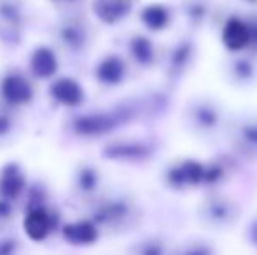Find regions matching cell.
I'll list each match as a JSON object with an SVG mask.
<instances>
[{
    "label": "cell",
    "instance_id": "obj_18",
    "mask_svg": "<svg viewBox=\"0 0 257 255\" xmlns=\"http://www.w3.org/2000/svg\"><path fill=\"white\" fill-rule=\"evenodd\" d=\"M182 255H212V250L206 245H193L184 250Z\"/></svg>",
    "mask_w": 257,
    "mask_h": 255
},
{
    "label": "cell",
    "instance_id": "obj_14",
    "mask_svg": "<svg viewBox=\"0 0 257 255\" xmlns=\"http://www.w3.org/2000/svg\"><path fill=\"white\" fill-rule=\"evenodd\" d=\"M23 189V177L16 170H7L0 180V194L7 197H16Z\"/></svg>",
    "mask_w": 257,
    "mask_h": 255
},
{
    "label": "cell",
    "instance_id": "obj_3",
    "mask_svg": "<svg viewBox=\"0 0 257 255\" xmlns=\"http://www.w3.org/2000/svg\"><path fill=\"white\" fill-rule=\"evenodd\" d=\"M2 95L6 96L7 102L21 105V103H27L32 100V88L27 79H23L21 75L13 74L4 79Z\"/></svg>",
    "mask_w": 257,
    "mask_h": 255
},
{
    "label": "cell",
    "instance_id": "obj_15",
    "mask_svg": "<svg viewBox=\"0 0 257 255\" xmlns=\"http://www.w3.org/2000/svg\"><path fill=\"white\" fill-rule=\"evenodd\" d=\"M132 53L135 56L137 62L147 65L153 62L154 58V49H153V44H151L149 39L146 37H135L132 41Z\"/></svg>",
    "mask_w": 257,
    "mask_h": 255
},
{
    "label": "cell",
    "instance_id": "obj_2",
    "mask_svg": "<svg viewBox=\"0 0 257 255\" xmlns=\"http://www.w3.org/2000/svg\"><path fill=\"white\" fill-rule=\"evenodd\" d=\"M168 178L173 185H198L206 182V168L196 161H186L170 170Z\"/></svg>",
    "mask_w": 257,
    "mask_h": 255
},
{
    "label": "cell",
    "instance_id": "obj_13",
    "mask_svg": "<svg viewBox=\"0 0 257 255\" xmlns=\"http://www.w3.org/2000/svg\"><path fill=\"white\" fill-rule=\"evenodd\" d=\"M65 236L74 243H91L96 239V229L89 222H77L65 227Z\"/></svg>",
    "mask_w": 257,
    "mask_h": 255
},
{
    "label": "cell",
    "instance_id": "obj_11",
    "mask_svg": "<svg viewBox=\"0 0 257 255\" xmlns=\"http://www.w3.org/2000/svg\"><path fill=\"white\" fill-rule=\"evenodd\" d=\"M107 156L115 159H139L147 156V147L142 143H115L107 149Z\"/></svg>",
    "mask_w": 257,
    "mask_h": 255
},
{
    "label": "cell",
    "instance_id": "obj_9",
    "mask_svg": "<svg viewBox=\"0 0 257 255\" xmlns=\"http://www.w3.org/2000/svg\"><path fill=\"white\" fill-rule=\"evenodd\" d=\"M51 220L44 210H34L25 218V229L32 239H42L49 232Z\"/></svg>",
    "mask_w": 257,
    "mask_h": 255
},
{
    "label": "cell",
    "instance_id": "obj_6",
    "mask_svg": "<svg viewBox=\"0 0 257 255\" xmlns=\"http://www.w3.org/2000/svg\"><path fill=\"white\" fill-rule=\"evenodd\" d=\"M51 95L58 100L60 103L68 107H75L82 102V88L72 79H60L53 84L51 88Z\"/></svg>",
    "mask_w": 257,
    "mask_h": 255
},
{
    "label": "cell",
    "instance_id": "obj_7",
    "mask_svg": "<svg viewBox=\"0 0 257 255\" xmlns=\"http://www.w3.org/2000/svg\"><path fill=\"white\" fill-rule=\"evenodd\" d=\"M124 63L117 56H107L96 68V77L103 84H119L124 79Z\"/></svg>",
    "mask_w": 257,
    "mask_h": 255
},
{
    "label": "cell",
    "instance_id": "obj_21",
    "mask_svg": "<svg viewBox=\"0 0 257 255\" xmlns=\"http://www.w3.org/2000/svg\"><path fill=\"white\" fill-rule=\"evenodd\" d=\"M248 136H250V138L254 140V142H257V128H255V129H252V131L248 133Z\"/></svg>",
    "mask_w": 257,
    "mask_h": 255
},
{
    "label": "cell",
    "instance_id": "obj_12",
    "mask_svg": "<svg viewBox=\"0 0 257 255\" xmlns=\"http://www.w3.org/2000/svg\"><path fill=\"white\" fill-rule=\"evenodd\" d=\"M142 21L146 23L147 28H151V30H163V28H166V25H168L170 14L163 6L154 4V6H149L144 9Z\"/></svg>",
    "mask_w": 257,
    "mask_h": 255
},
{
    "label": "cell",
    "instance_id": "obj_10",
    "mask_svg": "<svg viewBox=\"0 0 257 255\" xmlns=\"http://www.w3.org/2000/svg\"><path fill=\"white\" fill-rule=\"evenodd\" d=\"M206 217L213 224H229L236 217L234 206L226 199H212L206 206Z\"/></svg>",
    "mask_w": 257,
    "mask_h": 255
},
{
    "label": "cell",
    "instance_id": "obj_20",
    "mask_svg": "<svg viewBox=\"0 0 257 255\" xmlns=\"http://www.w3.org/2000/svg\"><path fill=\"white\" fill-rule=\"evenodd\" d=\"M250 236H252V241L257 245V222H254V225H252L250 229Z\"/></svg>",
    "mask_w": 257,
    "mask_h": 255
},
{
    "label": "cell",
    "instance_id": "obj_19",
    "mask_svg": "<svg viewBox=\"0 0 257 255\" xmlns=\"http://www.w3.org/2000/svg\"><path fill=\"white\" fill-rule=\"evenodd\" d=\"M7 129H9V121H7L6 117L0 116V135H2V133H6Z\"/></svg>",
    "mask_w": 257,
    "mask_h": 255
},
{
    "label": "cell",
    "instance_id": "obj_16",
    "mask_svg": "<svg viewBox=\"0 0 257 255\" xmlns=\"http://www.w3.org/2000/svg\"><path fill=\"white\" fill-rule=\"evenodd\" d=\"M139 255H165V252L159 241H147L139 248Z\"/></svg>",
    "mask_w": 257,
    "mask_h": 255
},
{
    "label": "cell",
    "instance_id": "obj_4",
    "mask_svg": "<svg viewBox=\"0 0 257 255\" xmlns=\"http://www.w3.org/2000/svg\"><path fill=\"white\" fill-rule=\"evenodd\" d=\"M115 126V121L105 114H91L75 121V131L86 136H98L110 131Z\"/></svg>",
    "mask_w": 257,
    "mask_h": 255
},
{
    "label": "cell",
    "instance_id": "obj_1",
    "mask_svg": "<svg viewBox=\"0 0 257 255\" xmlns=\"http://www.w3.org/2000/svg\"><path fill=\"white\" fill-rule=\"evenodd\" d=\"M252 32L240 18H231L222 28V44L229 51H241L250 44Z\"/></svg>",
    "mask_w": 257,
    "mask_h": 255
},
{
    "label": "cell",
    "instance_id": "obj_17",
    "mask_svg": "<svg viewBox=\"0 0 257 255\" xmlns=\"http://www.w3.org/2000/svg\"><path fill=\"white\" fill-rule=\"evenodd\" d=\"M198 121H200L203 126H215L217 123V114L213 109H200L198 112Z\"/></svg>",
    "mask_w": 257,
    "mask_h": 255
},
{
    "label": "cell",
    "instance_id": "obj_5",
    "mask_svg": "<svg viewBox=\"0 0 257 255\" xmlns=\"http://www.w3.org/2000/svg\"><path fill=\"white\" fill-rule=\"evenodd\" d=\"M95 13L105 23H117L132 9V0H95Z\"/></svg>",
    "mask_w": 257,
    "mask_h": 255
},
{
    "label": "cell",
    "instance_id": "obj_8",
    "mask_svg": "<svg viewBox=\"0 0 257 255\" xmlns=\"http://www.w3.org/2000/svg\"><path fill=\"white\" fill-rule=\"evenodd\" d=\"M56 68L58 62L51 49L39 48L34 53V56H32V70L35 72V75H39V77H51L56 72Z\"/></svg>",
    "mask_w": 257,
    "mask_h": 255
}]
</instances>
